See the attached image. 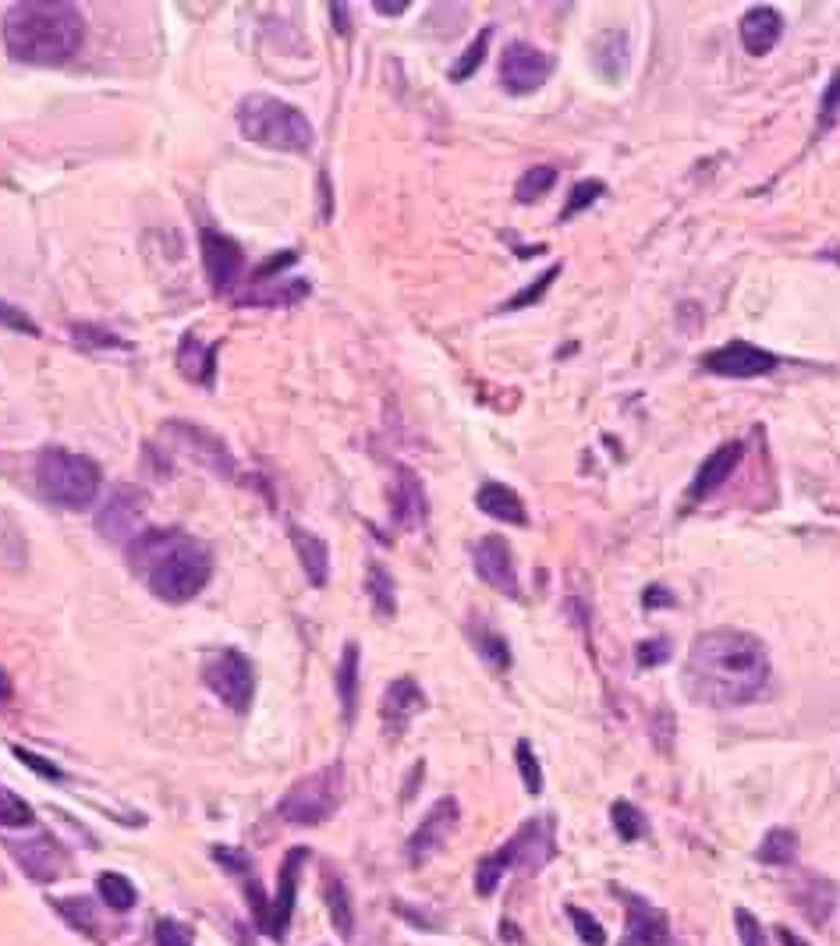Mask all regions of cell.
<instances>
[{
    "instance_id": "47",
    "label": "cell",
    "mask_w": 840,
    "mask_h": 946,
    "mask_svg": "<svg viewBox=\"0 0 840 946\" xmlns=\"http://www.w3.org/2000/svg\"><path fill=\"white\" fill-rule=\"evenodd\" d=\"M213 858L220 861V869L231 872V876H249L252 872V858L242 851V847H213Z\"/></svg>"
},
{
    "instance_id": "10",
    "label": "cell",
    "mask_w": 840,
    "mask_h": 946,
    "mask_svg": "<svg viewBox=\"0 0 840 946\" xmlns=\"http://www.w3.org/2000/svg\"><path fill=\"white\" fill-rule=\"evenodd\" d=\"M553 75V57L543 54L532 43L514 39L507 43L504 54H500V86L511 96H529L536 89H543Z\"/></svg>"
},
{
    "instance_id": "43",
    "label": "cell",
    "mask_w": 840,
    "mask_h": 946,
    "mask_svg": "<svg viewBox=\"0 0 840 946\" xmlns=\"http://www.w3.org/2000/svg\"><path fill=\"white\" fill-rule=\"evenodd\" d=\"M568 918H571V925H575L578 939H582L585 946H607V929H603V925H599L585 908L568 904Z\"/></svg>"
},
{
    "instance_id": "49",
    "label": "cell",
    "mask_w": 840,
    "mask_h": 946,
    "mask_svg": "<svg viewBox=\"0 0 840 946\" xmlns=\"http://www.w3.org/2000/svg\"><path fill=\"white\" fill-rule=\"evenodd\" d=\"M0 326L18 330V334H25V337H39V326L32 323V316H25L22 309H15V305H8V302H0Z\"/></svg>"
},
{
    "instance_id": "16",
    "label": "cell",
    "mask_w": 840,
    "mask_h": 946,
    "mask_svg": "<svg viewBox=\"0 0 840 946\" xmlns=\"http://www.w3.org/2000/svg\"><path fill=\"white\" fill-rule=\"evenodd\" d=\"M472 560H475L479 578H483L490 589H497L500 596H511V599L522 596V589H518V571H514V553L504 536H483L475 543Z\"/></svg>"
},
{
    "instance_id": "4",
    "label": "cell",
    "mask_w": 840,
    "mask_h": 946,
    "mask_svg": "<svg viewBox=\"0 0 840 946\" xmlns=\"http://www.w3.org/2000/svg\"><path fill=\"white\" fill-rule=\"evenodd\" d=\"M238 128L249 142L277 153H309L312 149V125L309 117L291 103L277 100L270 93H252L238 103Z\"/></svg>"
},
{
    "instance_id": "35",
    "label": "cell",
    "mask_w": 840,
    "mask_h": 946,
    "mask_svg": "<svg viewBox=\"0 0 840 946\" xmlns=\"http://www.w3.org/2000/svg\"><path fill=\"white\" fill-rule=\"evenodd\" d=\"M472 642H475V649H479V656H483L493 670L511 667V649H507L504 635H497V631H490V628H472Z\"/></svg>"
},
{
    "instance_id": "50",
    "label": "cell",
    "mask_w": 840,
    "mask_h": 946,
    "mask_svg": "<svg viewBox=\"0 0 840 946\" xmlns=\"http://www.w3.org/2000/svg\"><path fill=\"white\" fill-rule=\"evenodd\" d=\"M837 110H840V71L830 78V86H826V93H823V103H819V132H826V128L833 125Z\"/></svg>"
},
{
    "instance_id": "18",
    "label": "cell",
    "mask_w": 840,
    "mask_h": 946,
    "mask_svg": "<svg viewBox=\"0 0 840 946\" xmlns=\"http://www.w3.org/2000/svg\"><path fill=\"white\" fill-rule=\"evenodd\" d=\"M305 861H309V847H291L284 854V865H280L277 876V893L270 900V929L266 936L270 939H284L291 925V915H295V897H298V879H302Z\"/></svg>"
},
{
    "instance_id": "52",
    "label": "cell",
    "mask_w": 840,
    "mask_h": 946,
    "mask_svg": "<svg viewBox=\"0 0 840 946\" xmlns=\"http://www.w3.org/2000/svg\"><path fill=\"white\" fill-rule=\"evenodd\" d=\"M642 606H646V610H663V606H674V592L663 589V585H649L646 596H642Z\"/></svg>"
},
{
    "instance_id": "24",
    "label": "cell",
    "mask_w": 840,
    "mask_h": 946,
    "mask_svg": "<svg viewBox=\"0 0 840 946\" xmlns=\"http://www.w3.org/2000/svg\"><path fill=\"white\" fill-rule=\"evenodd\" d=\"M288 536H291V543H295V553H298V560H302V571H305V578H309V585H327V578H330V550H327V543L319 536H312V532H305L302 525H288Z\"/></svg>"
},
{
    "instance_id": "11",
    "label": "cell",
    "mask_w": 840,
    "mask_h": 946,
    "mask_svg": "<svg viewBox=\"0 0 840 946\" xmlns=\"http://www.w3.org/2000/svg\"><path fill=\"white\" fill-rule=\"evenodd\" d=\"M164 440L171 447H178L188 461H195L199 468H210L213 475L220 479H231L234 475V454L224 447L217 433L203 426H192V422H167L164 426Z\"/></svg>"
},
{
    "instance_id": "54",
    "label": "cell",
    "mask_w": 840,
    "mask_h": 946,
    "mask_svg": "<svg viewBox=\"0 0 840 946\" xmlns=\"http://www.w3.org/2000/svg\"><path fill=\"white\" fill-rule=\"evenodd\" d=\"M330 18H334V29L341 32V36H348V32H351L348 4H330Z\"/></svg>"
},
{
    "instance_id": "58",
    "label": "cell",
    "mask_w": 840,
    "mask_h": 946,
    "mask_svg": "<svg viewBox=\"0 0 840 946\" xmlns=\"http://www.w3.org/2000/svg\"><path fill=\"white\" fill-rule=\"evenodd\" d=\"M11 695V677L0 670V698H8Z\"/></svg>"
},
{
    "instance_id": "39",
    "label": "cell",
    "mask_w": 840,
    "mask_h": 946,
    "mask_svg": "<svg viewBox=\"0 0 840 946\" xmlns=\"http://www.w3.org/2000/svg\"><path fill=\"white\" fill-rule=\"evenodd\" d=\"M557 277H560V263H553L550 270L539 273V277L532 280L529 287H522V291H518V295H514V298H507V302H504V312L525 309V305H536L539 298H543L546 291H550V284H553V280H557Z\"/></svg>"
},
{
    "instance_id": "48",
    "label": "cell",
    "mask_w": 840,
    "mask_h": 946,
    "mask_svg": "<svg viewBox=\"0 0 840 946\" xmlns=\"http://www.w3.org/2000/svg\"><path fill=\"white\" fill-rule=\"evenodd\" d=\"M667 656H670L667 638H646V642H638L635 649L638 667H660V663H667Z\"/></svg>"
},
{
    "instance_id": "23",
    "label": "cell",
    "mask_w": 840,
    "mask_h": 946,
    "mask_svg": "<svg viewBox=\"0 0 840 946\" xmlns=\"http://www.w3.org/2000/svg\"><path fill=\"white\" fill-rule=\"evenodd\" d=\"M475 507L490 514L493 521H507V525H529V511H525L522 497L504 482H483L475 493Z\"/></svg>"
},
{
    "instance_id": "46",
    "label": "cell",
    "mask_w": 840,
    "mask_h": 946,
    "mask_svg": "<svg viewBox=\"0 0 840 946\" xmlns=\"http://www.w3.org/2000/svg\"><path fill=\"white\" fill-rule=\"evenodd\" d=\"M15 752V759L22 762V766H29L32 773H39L43 780H50V784H61L64 780V773H61V766H54L50 759H43V755H36V752H29V748H11Z\"/></svg>"
},
{
    "instance_id": "30",
    "label": "cell",
    "mask_w": 840,
    "mask_h": 946,
    "mask_svg": "<svg viewBox=\"0 0 840 946\" xmlns=\"http://www.w3.org/2000/svg\"><path fill=\"white\" fill-rule=\"evenodd\" d=\"M71 344H75L78 351H110V348L128 351L132 348L125 337H117L114 330H107L103 323H86V319H75V323H71Z\"/></svg>"
},
{
    "instance_id": "17",
    "label": "cell",
    "mask_w": 840,
    "mask_h": 946,
    "mask_svg": "<svg viewBox=\"0 0 840 946\" xmlns=\"http://www.w3.org/2000/svg\"><path fill=\"white\" fill-rule=\"evenodd\" d=\"M461 819V808L454 798H440L433 808H429V815L419 822V830L408 837V861L412 865H426L429 858H433L440 847L447 844V837L454 833V826H458Z\"/></svg>"
},
{
    "instance_id": "26",
    "label": "cell",
    "mask_w": 840,
    "mask_h": 946,
    "mask_svg": "<svg viewBox=\"0 0 840 946\" xmlns=\"http://www.w3.org/2000/svg\"><path fill=\"white\" fill-rule=\"evenodd\" d=\"M323 904H327L337 936L351 939V932H355V900H351L348 883L334 869H323Z\"/></svg>"
},
{
    "instance_id": "5",
    "label": "cell",
    "mask_w": 840,
    "mask_h": 946,
    "mask_svg": "<svg viewBox=\"0 0 840 946\" xmlns=\"http://www.w3.org/2000/svg\"><path fill=\"white\" fill-rule=\"evenodd\" d=\"M32 475H36V489L43 493V500H50V504L57 507H68V511H86V507L100 497V486H103L100 465L68 447L39 450Z\"/></svg>"
},
{
    "instance_id": "22",
    "label": "cell",
    "mask_w": 840,
    "mask_h": 946,
    "mask_svg": "<svg viewBox=\"0 0 840 946\" xmlns=\"http://www.w3.org/2000/svg\"><path fill=\"white\" fill-rule=\"evenodd\" d=\"M780 36H784V15L777 8H770V4L748 8V15L741 18V43H745L748 54H770Z\"/></svg>"
},
{
    "instance_id": "33",
    "label": "cell",
    "mask_w": 840,
    "mask_h": 946,
    "mask_svg": "<svg viewBox=\"0 0 840 946\" xmlns=\"http://www.w3.org/2000/svg\"><path fill=\"white\" fill-rule=\"evenodd\" d=\"M553 181H557V171H553L550 163L529 167L522 178L514 181V199H518V202H539L553 188Z\"/></svg>"
},
{
    "instance_id": "36",
    "label": "cell",
    "mask_w": 840,
    "mask_h": 946,
    "mask_svg": "<svg viewBox=\"0 0 840 946\" xmlns=\"http://www.w3.org/2000/svg\"><path fill=\"white\" fill-rule=\"evenodd\" d=\"M369 596H373V606L380 617H394V578H390V571L383 564H369Z\"/></svg>"
},
{
    "instance_id": "59",
    "label": "cell",
    "mask_w": 840,
    "mask_h": 946,
    "mask_svg": "<svg viewBox=\"0 0 840 946\" xmlns=\"http://www.w3.org/2000/svg\"><path fill=\"white\" fill-rule=\"evenodd\" d=\"M0 883H4V876H0Z\"/></svg>"
},
{
    "instance_id": "45",
    "label": "cell",
    "mask_w": 840,
    "mask_h": 946,
    "mask_svg": "<svg viewBox=\"0 0 840 946\" xmlns=\"http://www.w3.org/2000/svg\"><path fill=\"white\" fill-rule=\"evenodd\" d=\"M734 925H738L741 946H770V939H766V929L759 925V918H755L752 911H745V908L734 911Z\"/></svg>"
},
{
    "instance_id": "13",
    "label": "cell",
    "mask_w": 840,
    "mask_h": 946,
    "mask_svg": "<svg viewBox=\"0 0 840 946\" xmlns=\"http://www.w3.org/2000/svg\"><path fill=\"white\" fill-rule=\"evenodd\" d=\"M199 252H203V270L206 280L217 295H231L238 277H242L245 266V252L242 245L234 238H227L224 231H213V227H203L199 231Z\"/></svg>"
},
{
    "instance_id": "25",
    "label": "cell",
    "mask_w": 840,
    "mask_h": 946,
    "mask_svg": "<svg viewBox=\"0 0 840 946\" xmlns=\"http://www.w3.org/2000/svg\"><path fill=\"white\" fill-rule=\"evenodd\" d=\"M178 369L181 376H188L192 383H203L213 387V376H217V344H206L195 334H185L178 344Z\"/></svg>"
},
{
    "instance_id": "37",
    "label": "cell",
    "mask_w": 840,
    "mask_h": 946,
    "mask_svg": "<svg viewBox=\"0 0 840 946\" xmlns=\"http://www.w3.org/2000/svg\"><path fill=\"white\" fill-rule=\"evenodd\" d=\"M312 287H309V280H291V284H280V287H273V291H259V295H245V298H238L242 305H291V302H302L305 295H309Z\"/></svg>"
},
{
    "instance_id": "29",
    "label": "cell",
    "mask_w": 840,
    "mask_h": 946,
    "mask_svg": "<svg viewBox=\"0 0 840 946\" xmlns=\"http://www.w3.org/2000/svg\"><path fill=\"white\" fill-rule=\"evenodd\" d=\"M50 904H54V911L75 932L100 939V911H96V904L89 897H61V900H50Z\"/></svg>"
},
{
    "instance_id": "42",
    "label": "cell",
    "mask_w": 840,
    "mask_h": 946,
    "mask_svg": "<svg viewBox=\"0 0 840 946\" xmlns=\"http://www.w3.org/2000/svg\"><path fill=\"white\" fill-rule=\"evenodd\" d=\"M0 826H4V830H29V826H32V808L25 805L18 794L0 791Z\"/></svg>"
},
{
    "instance_id": "31",
    "label": "cell",
    "mask_w": 840,
    "mask_h": 946,
    "mask_svg": "<svg viewBox=\"0 0 840 946\" xmlns=\"http://www.w3.org/2000/svg\"><path fill=\"white\" fill-rule=\"evenodd\" d=\"M96 893H100V900L107 904L110 911H132L135 900H139V890H135V883L128 876H121V872H103L100 879H96Z\"/></svg>"
},
{
    "instance_id": "44",
    "label": "cell",
    "mask_w": 840,
    "mask_h": 946,
    "mask_svg": "<svg viewBox=\"0 0 840 946\" xmlns=\"http://www.w3.org/2000/svg\"><path fill=\"white\" fill-rule=\"evenodd\" d=\"M156 946H192V929L185 922H174V918H160L153 929Z\"/></svg>"
},
{
    "instance_id": "9",
    "label": "cell",
    "mask_w": 840,
    "mask_h": 946,
    "mask_svg": "<svg viewBox=\"0 0 840 946\" xmlns=\"http://www.w3.org/2000/svg\"><path fill=\"white\" fill-rule=\"evenodd\" d=\"M203 681L234 713H249L256 698V663L238 649H220L203 667Z\"/></svg>"
},
{
    "instance_id": "40",
    "label": "cell",
    "mask_w": 840,
    "mask_h": 946,
    "mask_svg": "<svg viewBox=\"0 0 840 946\" xmlns=\"http://www.w3.org/2000/svg\"><path fill=\"white\" fill-rule=\"evenodd\" d=\"M514 762H518V773H522V784L529 794H539L543 791V766H539L536 752H532L529 741H518L514 745Z\"/></svg>"
},
{
    "instance_id": "27",
    "label": "cell",
    "mask_w": 840,
    "mask_h": 946,
    "mask_svg": "<svg viewBox=\"0 0 840 946\" xmlns=\"http://www.w3.org/2000/svg\"><path fill=\"white\" fill-rule=\"evenodd\" d=\"M592 61H596L599 75L617 82V78L628 71V61H631L628 32H603V36L592 43Z\"/></svg>"
},
{
    "instance_id": "41",
    "label": "cell",
    "mask_w": 840,
    "mask_h": 946,
    "mask_svg": "<svg viewBox=\"0 0 840 946\" xmlns=\"http://www.w3.org/2000/svg\"><path fill=\"white\" fill-rule=\"evenodd\" d=\"M603 192H607V185H603V181H596V178L578 181V185L571 188L568 202H564V213H560V220H571V217H578L582 210H589L592 202H596Z\"/></svg>"
},
{
    "instance_id": "56",
    "label": "cell",
    "mask_w": 840,
    "mask_h": 946,
    "mask_svg": "<svg viewBox=\"0 0 840 946\" xmlns=\"http://www.w3.org/2000/svg\"><path fill=\"white\" fill-rule=\"evenodd\" d=\"M777 939H780V946H809L802 936H798V932L784 929V925H780V929H777Z\"/></svg>"
},
{
    "instance_id": "34",
    "label": "cell",
    "mask_w": 840,
    "mask_h": 946,
    "mask_svg": "<svg viewBox=\"0 0 840 946\" xmlns=\"http://www.w3.org/2000/svg\"><path fill=\"white\" fill-rule=\"evenodd\" d=\"M490 39H493V29L486 25L479 36L472 39V47L465 50V54L454 61V68H451V82H465V78H472L475 71L483 68V61H486V50H490Z\"/></svg>"
},
{
    "instance_id": "38",
    "label": "cell",
    "mask_w": 840,
    "mask_h": 946,
    "mask_svg": "<svg viewBox=\"0 0 840 946\" xmlns=\"http://www.w3.org/2000/svg\"><path fill=\"white\" fill-rule=\"evenodd\" d=\"M610 819H614V830L621 833V840H638L642 833H646V819H642V812H638L631 801H614L610 805Z\"/></svg>"
},
{
    "instance_id": "7",
    "label": "cell",
    "mask_w": 840,
    "mask_h": 946,
    "mask_svg": "<svg viewBox=\"0 0 840 946\" xmlns=\"http://www.w3.org/2000/svg\"><path fill=\"white\" fill-rule=\"evenodd\" d=\"M344 798V766L330 762V766L305 773L302 780L288 787V794L280 798L277 815L291 826H319L341 808Z\"/></svg>"
},
{
    "instance_id": "15",
    "label": "cell",
    "mask_w": 840,
    "mask_h": 946,
    "mask_svg": "<svg viewBox=\"0 0 840 946\" xmlns=\"http://www.w3.org/2000/svg\"><path fill=\"white\" fill-rule=\"evenodd\" d=\"M614 893L621 897L624 911H628L621 946H670V922L656 904H649V900L638 897V893L621 890V886H614Z\"/></svg>"
},
{
    "instance_id": "21",
    "label": "cell",
    "mask_w": 840,
    "mask_h": 946,
    "mask_svg": "<svg viewBox=\"0 0 840 946\" xmlns=\"http://www.w3.org/2000/svg\"><path fill=\"white\" fill-rule=\"evenodd\" d=\"M741 458H745V443L741 440H731V443H724V447H716L713 454L699 465V475H695L692 486H688V500H706L713 489L724 486V482L731 479L734 468L741 465Z\"/></svg>"
},
{
    "instance_id": "3",
    "label": "cell",
    "mask_w": 840,
    "mask_h": 946,
    "mask_svg": "<svg viewBox=\"0 0 840 946\" xmlns=\"http://www.w3.org/2000/svg\"><path fill=\"white\" fill-rule=\"evenodd\" d=\"M135 560L142 564L149 592L171 606L192 603L210 585L213 574V557L206 543L185 536V532H174V528L146 532L135 543Z\"/></svg>"
},
{
    "instance_id": "12",
    "label": "cell",
    "mask_w": 840,
    "mask_h": 946,
    "mask_svg": "<svg viewBox=\"0 0 840 946\" xmlns=\"http://www.w3.org/2000/svg\"><path fill=\"white\" fill-rule=\"evenodd\" d=\"M8 851L32 883H57L68 872V851L47 830L29 833L25 840H8Z\"/></svg>"
},
{
    "instance_id": "1",
    "label": "cell",
    "mask_w": 840,
    "mask_h": 946,
    "mask_svg": "<svg viewBox=\"0 0 840 946\" xmlns=\"http://www.w3.org/2000/svg\"><path fill=\"white\" fill-rule=\"evenodd\" d=\"M770 681L766 645L745 631H706L692 642L685 663V688L695 702L734 709L752 702Z\"/></svg>"
},
{
    "instance_id": "8",
    "label": "cell",
    "mask_w": 840,
    "mask_h": 946,
    "mask_svg": "<svg viewBox=\"0 0 840 946\" xmlns=\"http://www.w3.org/2000/svg\"><path fill=\"white\" fill-rule=\"evenodd\" d=\"M146 511V493L132 482H121L110 489V497L96 511V532L114 546H135L146 536Z\"/></svg>"
},
{
    "instance_id": "53",
    "label": "cell",
    "mask_w": 840,
    "mask_h": 946,
    "mask_svg": "<svg viewBox=\"0 0 840 946\" xmlns=\"http://www.w3.org/2000/svg\"><path fill=\"white\" fill-rule=\"evenodd\" d=\"M319 213H323V220H330L334 217V195H330V178L327 174H319Z\"/></svg>"
},
{
    "instance_id": "20",
    "label": "cell",
    "mask_w": 840,
    "mask_h": 946,
    "mask_svg": "<svg viewBox=\"0 0 840 946\" xmlns=\"http://www.w3.org/2000/svg\"><path fill=\"white\" fill-rule=\"evenodd\" d=\"M394 493H390V521L397 528H419L429 514L426 504V489H422L419 475L408 472V468H397Z\"/></svg>"
},
{
    "instance_id": "51",
    "label": "cell",
    "mask_w": 840,
    "mask_h": 946,
    "mask_svg": "<svg viewBox=\"0 0 840 946\" xmlns=\"http://www.w3.org/2000/svg\"><path fill=\"white\" fill-rule=\"evenodd\" d=\"M291 263H298V252H277V256H270L266 263H259V270L252 273V280L256 284H263V280H270V277H277L284 266H291Z\"/></svg>"
},
{
    "instance_id": "32",
    "label": "cell",
    "mask_w": 840,
    "mask_h": 946,
    "mask_svg": "<svg viewBox=\"0 0 840 946\" xmlns=\"http://www.w3.org/2000/svg\"><path fill=\"white\" fill-rule=\"evenodd\" d=\"M794 858H798V833L784 830V826H773L755 851V861H763V865H791Z\"/></svg>"
},
{
    "instance_id": "28",
    "label": "cell",
    "mask_w": 840,
    "mask_h": 946,
    "mask_svg": "<svg viewBox=\"0 0 840 946\" xmlns=\"http://www.w3.org/2000/svg\"><path fill=\"white\" fill-rule=\"evenodd\" d=\"M358 670H362V656H358V645L348 642L341 652V663H337V698H341V713L348 727L358 713Z\"/></svg>"
},
{
    "instance_id": "2",
    "label": "cell",
    "mask_w": 840,
    "mask_h": 946,
    "mask_svg": "<svg viewBox=\"0 0 840 946\" xmlns=\"http://www.w3.org/2000/svg\"><path fill=\"white\" fill-rule=\"evenodd\" d=\"M4 47L15 61L54 68L78 54L86 39V18L68 0H22L4 11Z\"/></svg>"
},
{
    "instance_id": "6",
    "label": "cell",
    "mask_w": 840,
    "mask_h": 946,
    "mask_svg": "<svg viewBox=\"0 0 840 946\" xmlns=\"http://www.w3.org/2000/svg\"><path fill=\"white\" fill-rule=\"evenodd\" d=\"M550 858H553V822L550 819H529L522 830L500 847V851L486 854V858L479 861V872H475V893H479V897H493L500 879H504L511 869L539 872Z\"/></svg>"
},
{
    "instance_id": "14",
    "label": "cell",
    "mask_w": 840,
    "mask_h": 946,
    "mask_svg": "<svg viewBox=\"0 0 840 946\" xmlns=\"http://www.w3.org/2000/svg\"><path fill=\"white\" fill-rule=\"evenodd\" d=\"M702 365H706L709 373L727 376V380H755V376L773 373L780 365V358L773 355V351L759 348V344L731 341L724 344V348L709 351V355L702 358Z\"/></svg>"
},
{
    "instance_id": "19",
    "label": "cell",
    "mask_w": 840,
    "mask_h": 946,
    "mask_svg": "<svg viewBox=\"0 0 840 946\" xmlns=\"http://www.w3.org/2000/svg\"><path fill=\"white\" fill-rule=\"evenodd\" d=\"M422 709H426V695H422L415 677H397V681H390V688L383 691V706H380L383 734H387L390 741H401V737L408 734L412 716L422 713Z\"/></svg>"
},
{
    "instance_id": "55",
    "label": "cell",
    "mask_w": 840,
    "mask_h": 946,
    "mask_svg": "<svg viewBox=\"0 0 840 946\" xmlns=\"http://www.w3.org/2000/svg\"><path fill=\"white\" fill-rule=\"evenodd\" d=\"M373 11H380V15H401V11H408V0H373Z\"/></svg>"
},
{
    "instance_id": "57",
    "label": "cell",
    "mask_w": 840,
    "mask_h": 946,
    "mask_svg": "<svg viewBox=\"0 0 840 946\" xmlns=\"http://www.w3.org/2000/svg\"><path fill=\"white\" fill-rule=\"evenodd\" d=\"M419 776H422V762H415V769H412V780H408V791L401 794V798H405V801L412 798V794H415V787H419Z\"/></svg>"
}]
</instances>
